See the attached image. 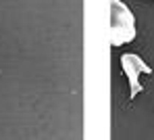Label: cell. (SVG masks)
I'll use <instances>...</instances> for the list:
<instances>
[{"mask_svg":"<svg viewBox=\"0 0 154 140\" xmlns=\"http://www.w3.org/2000/svg\"><path fill=\"white\" fill-rule=\"evenodd\" d=\"M110 4V46H123L135 38V19L133 13L121 0H108Z\"/></svg>","mask_w":154,"mask_h":140,"instance_id":"1","label":"cell"},{"mask_svg":"<svg viewBox=\"0 0 154 140\" xmlns=\"http://www.w3.org/2000/svg\"><path fill=\"white\" fill-rule=\"evenodd\" d=\"M121 63H123V69L127 71L129 80H131V96H135V94H137V90H140L137 75H140L142 71L150 73L152 69H150V67H146V65H144V63H142L135 55H123V56H121Z\"/></svg>","mask_w":154,"mask_h":140,"instance_id":"2","label":"cell"}]
</instances>
